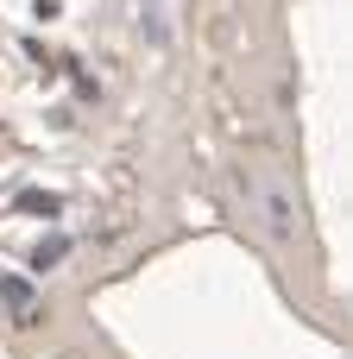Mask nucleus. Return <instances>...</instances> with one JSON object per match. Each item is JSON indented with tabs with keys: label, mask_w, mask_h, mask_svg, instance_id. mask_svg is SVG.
Segmentation results:
<instances>
[{
	"label": "nucleus",
	"mask_w": 353,
	"mask_h": 359,
	"mask_svg": "<svg viewBox=\"0 0 353 359\" xmlns=\"http://www.w3.org/2000/svg\"><path fill=\"white\" fill-rule=\"evenodd\" d=\"M0 297L13 303V316H19V322L32 316V284H25V278H0Z\"/></svg>",
	"instance_id": "nucleus-2"
},
{
	"label": "nucleus",
	"mask_w": 353,
	"mask_h": 359,
	"mask_svg": "<svg viewBox=\"0 0 353 359\" xmlns=\"http://www.w3.org/2000/svg\"><path fill=\"white\" fill-rule=\"evenodd\" d=\"M240 189H246L253 215L265 221V240H272V246H284V240L297 233V208H291V189H284V177H278L272 164H246V170H240Z\"/></svg>",
	"instance_id": "nucleus-1"
},
{
	"label": "nucleus",
	"mask_w": 353,
	"mask_h": 359,
	"mask_svg": "<svg viewBox=\"0 0 353 359\" xmlns=\"http://www.w3.org/2000/svg\"><path fill=\"white\" fill-rule=\"evenodd\" d=\"M145 6H152V13H158V6H164V0H145Z\"/></svg>",
	"instance_id": "nucleus-4"
},
{
	"label": "nucleus",
	"mask_w": 353,
	"mask_h": 359,
	"mask_svg": "<svg viewBox=\"0 0 353 359\" xmlns=\"http://www.w3.org/2000/svg\"><path fill=\"white\" fill-rule=\"evenodd\" d=\"M19 208H25V215H57V202H51V196H38V189H32V196H25Z\"/></svg>",
	"instance_id": "nucleus-3"
}]
</instances>
